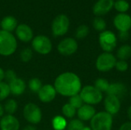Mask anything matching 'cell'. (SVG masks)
<instances>
[{"label":"cell","instance_id":"cell-22","mask_svg":"<svg viewBox=\"0 0 131 130\" xmlns=\"http://www.w3.org/2000/svg\"><path fill=\"white\" fill-rule=\"evenodd\" d=\"M52 127L54 130H64L68 126L67 120L61 116H55L51 121Z\"/></svg>","mask_w":131,"mask_h":130},{"label":"cell","instance_id":"cell-33","mask_svg":"<svg viewBox=\"0 0 131 130\" xmlns=\"http://www.w3.org/2000/svg\"><path fill=\"white\" fill-rule=\"evenodd\" d=\"M72 107H74L76 110H78L81 107H82L84 103L80 96V94H77L74 96H72L69 99V103Z\"/></svg>","mask_w":131,"mask_h":130},{"label":"cell","instance_id":"cell-1","mask_svg":"<svg viewBox=\"0 0 131 130\" xmlns=\"http://www.w3.org/2000/svg\"><path fill=\"white\" fill-rule=\"evenodd\" d=\"M54 87L57 93L68 97L79 94L82 89L80 77L69 71L59 74L54 80Z\"/></svg>","mask_w":131,"mask_h":130},{"label":"cell","instance_id":"cell-37","mask_svg":"<svg viewBox=\"0 0 131 130\" xmlns=\"http://www.w3.org/2000/svg\"><path fill=\"white\" fill-rule=\"evenodd\" d=\"M119 130H131V122L128 121V122H125L121 126Z\"/></svg>","mask_w":131,"mask_h":130},{"label":"cell","instance_id":"cell-31","mask_svg":"<svg viewBox=\"0 0 131 130\" xmlns=\"http://www.w3.org/2000/svg\"><path fill=\"white\" fill-rule=\"evenodd\" d=\"M11 93L8 84L6 82H0V101L6 99Z\"/></svg>","mask_w":131,"mask_h":130},{"label":"cell","instance_id":"cell-20","mask_svg":"<svg viewBox=\"0 0 131 130\" xmlns=\"http://www.w3.org/2000/svg\"><path fill=\"white\" fill-rule=\"evenodd\" d=\"M18 25V24L17 19L12 15H8L4 17L0 21V27L2 28V30L11 33L13 31H15Z\"/></svg>","mask_w":131,"mask_h":130},{"label":"cell","instance_id":"cell-10","mask_svg":"<svg viewBox=\"0 0 131 130\" xmlns=\"http://www.w3.org/2000/svg\"><path fill=\"white\" fill-rule=\"evenodd\" d=\"M57 48L60 54L68 57L74 54L78 51V44L73 38H65L59 42Z\"/></svg>","mask_w":131,"mask_h":130},{"label":"cell","instance_id":"cell-18","mask_svg":"<svg viewBox=\"0 0 131 130\" xmlns=\"http://www.w3.org/2000/svg\"><path fill=\"white\" fill-rule=\"evenodd\" d=\"M96 110L95 108L88 104H84L82 107H81L78 110H77V115L78 117V120L81 121H91V119L94 117V116L96 114Z\"/></svg>","mask_w":131,"mask_h":130},{"label":"cell","instance_id":"cell-41","mask_svg":"<svg viewBox=\"0 0 131 130\" xmlns=\"http://www.w3.org/2000/svg\"><path fill=\"white\" fill-rule=\"evenodd\" d=\"M4 107L0 104V117H2L3 116V114H4Z\"/></svg>","mask_w":131,"mask_h":130},{"label":"cell","instance_id":"cell-3","mask_svg":"<svg viewBox=\"0 0 131 130\" xmlns=\"http://www.w3.org/2000/svg\"><path fill=\"white\" fill-rule=\"evenodd\" d=\"M91 130H111L113 127V116L105 111L96 113L91 120Z\"/></svg>","mask_w":131,"mask_h":130},{"label":"cell","instance_id":"cell-40","mask_svg":"<svg viewBox=\"0 0 131 130\" xmlns=\"http://www.w3.org/2000/svg\"><path fill=\"white\" fill-rule=\"evenodd\" d=\"M127 116H128L130 121L131 122V105L129 107V108L127 110Z\"/></svg>","mask_w":131,"mask_h":130},{"label":"cell","instance_id":"cell-36","mask_svg":"<svg viewBox=\"0 0 131 130\" xmlns=\"http://www.w3.org/2000/svg\"><path fill=\"white\" fill-rule=\"evenodd\" d=\"M117 37V39H119L121 41L124 42L129 39L130 34H129V31H119L118 35Z\"/></svg>","mask_w":131,"mask_h":130},{"label":"cell","instance_id":"cell-11","mask_svg":"<svg viewBox=\"0 0 131 130\" xmlns=\"http://www.w3.org/2000/svg\"><path fill=\"white\" fill-rule=\"evenodd\" d=\"M114 5V0H97L93 6L92 11L97 17H101L110 12Z\"/></svg>","mask_w":131,"mask_h":130},{"label":"cell","instance_id":"cell-27","mask_svg":"<svg viewBox=\"0 0 131 130\" xmlns=\"http://www.w3.org/2000/svg\"><path fill=\"white\" fill-rule=\"evenodd\" d=\"M18 109V103L13 99L8 100L4 106V110L9 115H13Z\"/></svg>","mask_w":131,"mask_h":130},{"label":"cell","instance_id":"cell-42","mask_svg":"<svg viewBox=\"0 0 131 130\" xmlns=\"http://www.w3.org/2000/svg\"><path fill=\"white\" fill-rule=\"evenodd\" d=\"M82 130H91V127H89V126H84V128L82 129Z\"/></svg>","mask_w":131,"mask_h":130},{"label":"cell","instance_id":"cell-28","mask_svg":"<svg viewBox=\"0 0 131 130\" xmlns=\"http://www.w3.org/2000/svg\"><path fill=\"white\" fill-rule=\"evenodd\" d=\"M89 32H90V29L88 25H81L76 29L75 37L78 39H84L89 34Z\"/></svg>","mask_w":131,"mask_h":130},{"label":"cell","instance_id":"cell-16","mask_svg":"<svg viewBox=\"0 0 131 130\" xmlns=\"http://www.w3.org/2000/svg\"><path fill=\"white\" fill-rule=\"evenodd\" d=\"M19 128V121L13 115L7 114L2 117L0 120L1 130H18Z\"/></svg>","mask_w":131,"mask_h":130},{"label":"cell","instance_id":"cell-6","mask_svg":"<svg viewBox=\"0 0 131 130\" xmlns=\"http://www.w3.org/2000/svg\"><path fill=\"white\" fill-rule=\"evenodd\" d=\"M117 61V57L112 53L103 52L97 57L95 66L100 72H108L115 67Z\"/></svg>","mask_w":131,"mask_h":130},{"label":"cell","instance_id":"cell-19","mask_svg":"<svg viewBox=\"0 0 131 130\" xmlns=\"http://www.w3.org/2000/svg\"><path fill=\"white\" fill-rule=\"evenodd\" d=\"M8 86L10 88V92L12 94L15 96H20L21 95L26 88L25 82L19 77L15 78L10 83H8Z\"/></svg>","mask_w":131,"mask_h":130},{"label":"cell","instance_id":"cell-43","mask_svg":"<svg viewBox=\"0 0 131 130\" xmlns=\"http://www.w3.org/2000/svg\"><path fill=\"white\" fill-rule=\"evenodd\" d=\"M129 95H130V100H131V90H130V93H129Z\"/></svg>","mask_w":131,"mask_h":130},{"label":"cell","instance_id":"cell-25","mask_svg":"<svg viewBox=\"0 0 131 130\" xmlns=\"http://www.w3.org/2000/svg\"><path fill=\"white\" fill-rule=\"evenodd\" d=\"M109 85H110V83L108 82V80L107 79L102 78V77L97 78L94 81V86L99 91H101L102 93L107 92V89L109 87Z\"/></svg>","mask_w":131,"mask_h":130},{"label":"cell","instance_id":"cell-21","mask_svg":"<svg viewBox=\"0 0 131 130\" xmlns=\"http://www.w3.org/2000/svg\"><path fill=\"white\" fill-rule=\"evenodd\" d=\"M117 58L118 60L127 61L131 57V46L129 44L121 45L117 51Z\"/></svg>","mask_w":131,"mask_h":130},{"label":"cell","instance_id":"cell-32","mask_svg":"<svg viewBox=\"0 0 131 130\" xmlns=\"http://www.w3.org/2000/svg\"><path fill=\"white\" fill-rule=\"evenodd\" d=\"M33 56V53H32V50L29 48H25L24 49L21 50V51L20 52V58L21 60V61L25 62V63H28L29 62Z\"/></svg>","mask_w":131,"mask_h":130},{"label":"cell","instance_id":"cell-23","mask_svg":"<svg viewBox=\"0 0 131 130\" xmlns=\"http://www.w3.org/2000/svg\"><path fill=\"white\" fill-rule=\"evenodd\" d=\"M114 8L119 13H126L130 9V3L127 0H116Z\"/></svg>","mask_w":131,"mask_h":130},{"label":"cell","instance_id":"cell-12","mask_svg":"<svg viewBox=\"0 0 131 130\" xmlns=\"http://www.w3.org/2000/svg\"><path fill=\"white\" fill-rule=\"evenodd\" d=\"M104 107L105 112L111 114V116H114L117 114L121 110V100L117 97L112 95H107V97L104 100Z\"/></svg>","mask_w":131,"mask_h":130},{"label":"cell","instance_id":"cell-13","mask_svg":"<svg viewBox=\"0 0 131 130\" xmlns=\"http://www.w3.org/2000/svg\"><path fill=\"white\" fill-rule=\"evenodd\" d=\"M114 25L118 31H129L131 28V16L127 13H118L114 18Z\"/></svg>","mask_w":131,"mask_h":130},{"label":"cell","instance_id":"cell-4","mask_svg":"<svg viewBox=\"0 0 131 130\" xmlns=\"http://www.w3.org/2000/svg\"><path fill=\"white\" fill-rule=\"evenodd\" d=\"M80 96L85 104L97 105L103 100V93L99 91L94 85H87L82 87Z\"/></svg>","mask_w":131,"mask_h":130},{"label":"cell","instance_id":"cell-39","mask_svg":"<svg viewBox=\"0 0 131 130\" xmlns=\"http://www.w3.org/2000/svg\"><path fill=\"white\" fill-rule=\"evenodd\" d=\"M22 130H37L36 128L34 126H31V125H28L27 126H25V128H23Z\"/></svg>","mask_w":131,"mask_h":130},{"label":"cell","instance_id":"cell-8","mask_svg":"<svg viewBox=\"0 0 131 130\" xmlns=\"http://www.w3.org/2000/svg\"><path fill=\"white\" fill-rule=\"evenodd\" d=\"M31 47L35 51L40 54H48L52 50V43L50 38L45 35L39 34L33 38Z\"/></svg>","mask_w":131,"mask_h":130},{"label":"cell","instance_id":"cell-5","mask_svg":"<svg viewBox=\"0 0 131 130\" xmlns=\"http://www.w3.org/2000/svg\"><path fill=\"white\" fill-rule=\"evenodd\" d=\"M98 41L104 52L112 53L117 48V37L112 31L105 30L100 33Z\"/></svg>","mask_w":131,"mask_h":130},{"label":"cell","instance_id":"cell-7","mask_svg":"<svg viewBox=\"0 0 131 130\" xmlns=\"http://www.w3.org/2000/svg\"><path fill=\"white\" fill-rule=\"evenodd\" d=\"M69 27V18L64 14H60L54 18L51 23V31L54 36L61 37L68 31Z\"/></svg>","mask_w":131,"mask_h":130},{"label":"cell","instance_id":"cell-15","mask_svg":"<svg viewBox=\"0 0 131 130\" xmlns=\"http://www.w3.org/2000/svg\"><path fill=\"white\" fill-rule=\"evenodd\" d=\"M57 92L53 85L45 84L41 87L38 93V98L40 101L43 103H50L54 100Z\"/></svg>","mask_w":131,"mask_h":130},{"label":"cell","instance_id":"cell-26","mask_svg":"<svg viewBox=\"0 0 131 130\" xmlns=\"http://www.w3.org/2000/svg\"><path fill=\"white\" fill-rule=\"evenodd\" d=\"M61 110H62L63 115L68 119H72L77 114V110L68 103H65L62 107Z\"/></svg>","mask_w":131,"mask_h":130},{"label":"cell","instance_id":"cell-2","mask_svg":"<svg viewBox=\"0 0 131 130\" xmlns=\"http://www.w3.org/2000/svg\"><path fill=\"white\" fill-rule=\"evenodd\" d=\"M16 38L11 32L0 30V55L10 56L17 49Z\"/></svg>","mask_w":131,"mask_h":130},{"label":"cell","instance_id":"cell-29","mask_svg":"<svg viewBox=\"0 0 131 130\" xmlns=\"http://www.w3.org/2000/svg\"><path fill=\"white\" fill-rule=\"evenodd\" d=\"M42 83L40 79L37 77H34L29 80L28 81V88L33 93H38L40 89L42 87Z\"/></svg>","mask_w":131,"mask_h":130},{"label":"cell","instance_id":"cell-34","mask_svg":"<svg viewBox=\"0 0 131 130\" xmlns=\"http://www.w3.org/2000/svg\"><path fill=\"white\" fill-rule=\"evenodd\" d=\"M129 65L127 61H122V60H117L115 64V68L117 71L120 72H125L128 70Z\"/></svg>","mask_w":131,"mask_h":130},{"label":"cell","instance_id":"cell-9","mask_svg":"<svg viewBox=\"0 0 131 130\" xmlns=\"http://www.w3.org/2000/svg\"><path fill=\"white\" fill-rule=\"evenodd\" d=\"M24 118L31 124H38L42 119V113L41 109L35 103H27L23 109Z\"/></svg>","mask_w":131,"mask_h":130},{"label":"cell","instance_id":"cell-24","mask_svg":"<svg viewBox=\"0 0 131 130\" xmlns=\"http://www.w3.org/2000/svg\"><path fill=\"white\" fill-rule=\"evenodd\" d=\"M92 25L93 28L100 32H102L106 30L107 28V23L105 20L102 17H95L92 21Z\"/></svg>","mask_w":131,"mask_h":130},{"label":"cell","instance_id":"cell-35","mask_svg":"<svg viewBox=\"0 0 131 130\" xmlns=\"http://www.w3.org/2000/svg\"><path fill=\"white\" fill-rule=\"evenodd\" d=\"M15 78H17V75L16 73L13 70H8L5 71V80H6V83H10L11 81H12L13 80H15Z\"/></svg>","mask_w":131,"mask_h":130},{"label":"cell","instance_id":"cell-38","mask_svg":"<svg viewBox=\"0 0 131 130\" xmlns=\"http://www.w3.org/2000/svg\"><path fill=\"white\" fill-rule=\"evenodd\" d=\"M5 72L2 67H0V82H2L3 80H5Z\"/></svg>","mask_w":131,"mask_h":130},{"label":"cell","instance_id":"cell-17","mask_svg":"<svg viewBox=\"0 0 131 130\" xmlns=\"http://www.w3.org/2000/svg\"><path fill=\"white\" fill-rule=\"evenodd\" d=\"M127 92V89L124 84L121 82H114L110 84L106 93L107 95H112L121 99L126 95Z\"/></svg>","mask_w":131,"mask_h":130},{"label":"cell","instance_id":"cell-30","mask_svg":"<svg viewBox=\"0 0 131 130\" xmlns=\"http://www.w3.org/2000/svg\"><path fill=\"white\" fill-rule=\"evenodd\" d=\"M84 124L82 121H81L78 119H73L71 120L66 127L67 130H82L84 128Z\"/></svg>","mask_w":131,"mask_h":130},{"label":"cell","instance_id":"cell-14","mask_svg":"<svg viewBox=\"0 0 131 130\" xmlns=\"http://www.w3.org/2000/svg\"><path fill=\"white\" fill-rule=\"evenodd\" d=\"M15 34L18 40L26 43L32 41L34 38L31 28L26 24H19L15 29Z\"/></svg>","mask_w":131,"mask_h":130}]
</instances>
